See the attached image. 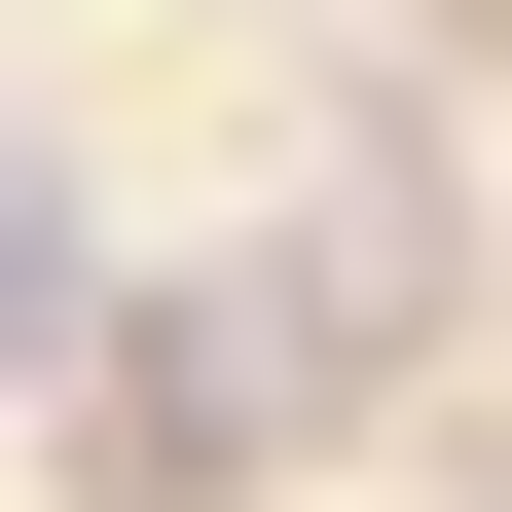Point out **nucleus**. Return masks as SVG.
I'll list each match as a JSON object with an SVG mask.
<instances>
[{"mask_svg": "<svg viewBox=\"0 0 512 512\" xmlns=\"http://www.w3.org/2000/svg\"><path fill=\"white\" fill-rule=\"evenodd\" d=\"M74 439H110V512H256V439H293L256 293H110V330H74Z\"/></svg>", "mask_w": 512, "mask_h": 512, "instance_id": "f257e3e1", "label": "nucleus"}, {"mask_svg": "<svg viewBox=\"0 0 512 512\" xmlns=\"http://www.w3.org/2000/svg\"><path fill=\"white\" fill-rule=\"evenodd\" d=\"M74 330H110V220H74V147H0V403H37Z\"/></svg>", "mask_w": 512, "mask_h": 512, "instance_id": "f03ea898", "label": "nucleus"}]
</instances>
